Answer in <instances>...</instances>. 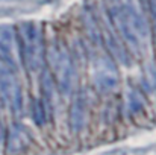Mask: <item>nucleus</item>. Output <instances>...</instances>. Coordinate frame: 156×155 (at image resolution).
Masks as SVG:
<instances>
[{
  "instance_id": "nucleus-1",
  "label": "nucleus",
  "mask_w": 156,
  "mask_h": 155,
  "mask_svg": "<svg viewBox=\"0 0 156 155\" xmlns=\"http://www.w3.org/2000/svg\"><path fill=\"white\" fill-rule=\"evenodd\" d=\"M108 15L127 49L141 53L150 41V24L141 0H109Z\"/></svg>"
},
{
  "instance_id": "nucleus-2",
  "label": "nucleus",
  "mask_w": 156,
  "mask_h": 155,
  "mask_svg": "<svg viewBox=\"0 0 156 155\" xmlns=\"http://www.w3.org/2000/svg\"><path fill=\"white\" fill-rule=\"evenodd\" d=\"M20 58L24 64L26 70L35 73L43 68L46 49H44V37L41 28L34 21H24L17 29Z\"/></svg>"
},
{
  "instance_id": "nucleus-3",
  "label": "nucleus",
  "mask_w": 156,
  "mask_h": 155,
  "mask_svg": "<svg viewBox=\"0 0 156 155\" xmlns=\"http://www.w3.org/2000/svg\"><path fill=\"white\" fill-rule=\"evenodd\" d=\"M46 56L52 68L53 81L58 84L59 91L64 96L70 94L74 84V64L67 47L59 41H53Z\"/></svg>"
},
{
  "instance_id": "nucleus-4",
  "label": "nucleus",
  "mask_w": 156,
  "mask_h": 155,
  "mask_svg": "<svg viewBox=\"0 0 156 155\" xmlns=\"http://www.w3.org/2000/svg\"><path fill=\"white\" fill-rule=\"evenodd\" d=\"M11 67L0 61V96L5 105L17 116L21 113L23 98H21V87L20 82Z\"/></svg>"
},
{
  "instance_id": "nucleus-5",
  "label": "nucleus",
  "mask_w": 156,
  "mask_h": 155,
  "mask_svg": "<svg viewBox=\"0 0 156 155\" xmlns=\"http://www.w3.org/2000/svg\"><path fill=\"white\" fill-rule=\"evenodd\" d=\"M96 21H97V26H99L100 38L103 40L108 50L114 55L115 59H118L121 64L127 65L129 64V49L126 47L121 37L118 35L115 26L112 24V21L109 18V15L108 14H106V17L102 15L100 18H96Z\"/></svg>"
},
{
  "instance_id": "nucleus-6",
  "label": "nucleus",
  "mask_w": 156,
  "mask_h": 155,
  "mask_svg": "<svg viewBox=\"0 0 156 155\" xmlns=\"http://www.w3.org/2000/svg\"><path fill=\"white\" fill-rule=\"evenodd\" d=\"M93 76H94L96 87L100 91L103 93L112 91L118 84V72L112 58H109L105 53L97 55L93 64Z\"/></svg>"
},
{
  "instance_id": "nucleus-7",
  "label": "nucleus",
  "mask_w": 156,
  "mask_h": 155,
  "mask_svg": "<svg viewBox=\"0 0 156 155\" xmlns=\"http://www.w3.org/2000/svg\"><path fill=\"white\" fill-rule=\"evenodd\" d=\"M20 59L21 58L15 28L8 23L0 24V61L12 70H17Z\"/></svg>"
},
{
  "instance_id": "nucleus-8",
  "label": "nucleus",
  "mask_w": 156,
  "mask_h": 155,
  "mask_svg": "<svg viewBox=\"0 0 156 155\" xmlns=\"http://www.w3.org/2000/svg\"><path fill=\"white\" fill-rule=\"evenodd\" d=\"M30 138L27 135V131L21 126H14L9 132V143H8V149L9 152H18L21 149H24L29 145Z\"/></svg>"
},
{
  "instance_id": "nucleus-9",
  "label": "nucleus",
  "mask_w": 156,
  "mask_h": 155,
  "mask_svg": "<svg viewBox=\"0 0 156 155\" xmlns=\"http://www.w3.org/2000/svg\"><path fill=\"white\" fill-rule=\"evenodd\" d=\"M83 123H85V99H83V96H79L76 99V102L73 103L71 125L74 126V129H82Z\"/></svg>"
},
{
  "instance_id": "nucleus-10",
  "label": "nucleus",
  "mask_w": 156,
  "mask_h": 155,
  "mask_svg": "<svg viewBox=\"0 0 156 155\" xmlns=\"http://www.w3.org/2000/svg\"><path fill=\"white\" fill-rule=\"evenodd\" d=\"M32 114H34V120L37 125H44L46 123V102L35 99L34 106H32Z\"/></svg>"
},
{
  "instance_id": "nucleus-11",
  "label": "nucleus",
  "mask_w": 156,
  "mask_h": 155,
  "mask_svg": "<svg viewBox=\"0 0 156 155\" xmlns=\"http://www.w3.org/2000/svg\"><path fill=\"white\" fill-rule=\"evenodd\" d=\"M129 103H130V111H132V113H136V111L143 109V101L140 99V96H138L136 93L130 94V98H129Z\"/></svg>"
},
{
  "instance_id": "nucleus-12",
  "label": "nucleus",
  "mask_w": 156,
  "mask_h": 155,
  "mask_svg": "<svg viewBox=\"0 0 156 155\" xmlns=\"http://www.w3.org/2000/svg\"><path fill=\"white\" fill-rule=\"evenodd\" d=\"M152 17H153V31H155L156 40V0H152Z\"/></svg>"
},
{
  "instance_id": "nucleus-13",
  "label": "nucleus",
  "mask_w": 156,
  "mask_h": 155,
  "mask_svg": "<svg viewBox=\"0 0 156 155\" xmlns=\"http://www.w3.org/2000/svg\"><path fill=\"white\" fill-rule=\"evenodd\" d=\"M3 140V125H2V122H0V142Z\"/></svg>"
},
{
  "instance_id": "nucleus-14",
  "label": "nucleus",
  "mask_w": 156,
  "mask_h": 155,
  "mask_svg": "<svg viewBox=\"0 0 156 155\" xmlns=\"http://www.w3.org/2000/svg\"><path fill=\"white\" fill-rule=\"evenodd\" d=\"M2 2H14V0H2Z\"/></svg>"
}]
</instances>
